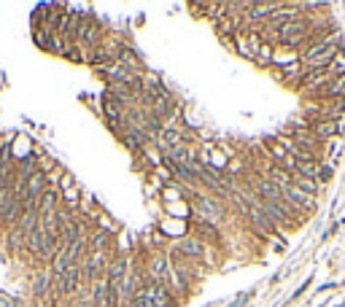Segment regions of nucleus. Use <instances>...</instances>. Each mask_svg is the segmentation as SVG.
I'll use <instances>...</instances> for the list:
<instances>
[{"label": "nucleus", "mask_w": 345, "mask_h": 307, "mask_svg": "<svg viewBox=\"0 0 345 307\" xmlns=\"http://www.w3.org/2000/svg\"><path fill=\"white\" fill-rule=\"evenodd\" d=\"M342 52H345L342 33L334 30L332 35L324 38V41L308 46V49L300 54V65H302V70H327L337 60H342Z\"/></svg>", "instance_id": "nucleus-1"}, {"label": "nucleus", "mask_w": 345, "mask_h": 307, "mask_svg": "<svg viewBox=\"0 0 345 307\" xmlns=\"http://www.w3.org/2000/svg\"><path fill=\"white\" fill-rule=\"evenodd\" d=\"M205 248H208V243H203L200 237H194V235L189 232V235L178 237V240H170L167 253L170 256H178V259H186V262H194V264H203Z\"/></svg>", "instance_id": "nucleus-2"}, {"label": "nucleus", "mask_w": 345, "mask_h": 307, "mask_svg": "<svg viewBox=\"0 0 345 307\" xmlns=\"http://www.w3.org/2000/svg\"><path fill=\"white\" fill-rule=\"evenodd\" d=\"M143 291H146V296L151 299L154 307H178L181 304L176 296L170 294V289H165V286H159V283H146Z\"/></svg>", "instance_id": "nucleus-3"}, {"label": "nucleus", "mask_w": 345, "mask_h": 307, "mask_svg": "<svg viewBox=\"0 0 345 307\" xmlns=\"http://www.w3.org/2000/svg\"><path fill=\"white\" fill-rule=\"evenodd\" d=\"M116 62L121 65L124 70H130V73H135V75H143V73H149V70H146V65H143V60H140V54H138L135 49H132L130 43H127V46H124V49H121V54L116 57Z\"/></svg>", "instance_id": "nucleus-4"}, {"label": "nucleus", "mask_w": 345, "mask_h": 307, "mask_svg": "<svg viewBox=\"0 0 345 307\" xmlns=\"http://www.w3.org/2000/svg\"><path fill=\"white\" fill-rule=\"evenodd\" d=\"M81 280H84L81 264H76V267H70V270L65 272L62 277H57V286H60V291H62V294H73V291H79Z\"/></svg>", "instance_id": "nucleus-5"}, {"label": "nucleus", "mask_w": 345, "mask_h": 307, "mask_svg": "<svg viewBox=\"0 0 345 307\" xmlns=\"http://www.w3.org/2000/svg\"><path fill=\"white\" fill-rule=\"evenodd\" d=\"M291 186H297L300 191H305V194H310V197H321V191H324V186L315 178H302V175H294Z\"/></svg>", "instance_id": "nucleus-6"}, {"label": "nucleus", "mask_w": 345, "mask_h": 307, "mask_svg": "<svg viewBox=\"0 0 345 307\" xmlns=\"http://www.w3.org/2000/svg\"><path fill=\"white\" fill-rule=\"evenodd\" d=\"M273 54H275V46L273 43H262L259 46V52L254 54V65H259V68H264V70H270V65H273Z\"/></svg>", "instance_id": "nucleus-7"}, {"label": "nucleus", "mask_w": 345, "mask_h": 307, "mask_svg": "<svg viewBox=\"0 0 345 307\" xmlns=\"http://www.w3.org/2000/svg\"><path fill=\"white\" fill-rule=\"evenodd\" d=\"M251 296H254V291H245V294H240V296H235V299L229 302L227 307H245L248 302H251Z\"/></svg>", "instance_id": "nucleus-8"}, {"label": "nucleus", "mask_w": 345, "mask_h": 307, "mask_svg": "<svg viewBox=\"0 0 345 307\" xmlns=\"http://www.w3.org/2000/svg\"><path fill=\"white\" fill-rule=\"evenodd\" d=\"M334 289H340V283L329 280V283H321V286H318V291H315V294H327V291H334Z\"/></svg>", "instance_id": "nucleus-9"}]
</instances>
